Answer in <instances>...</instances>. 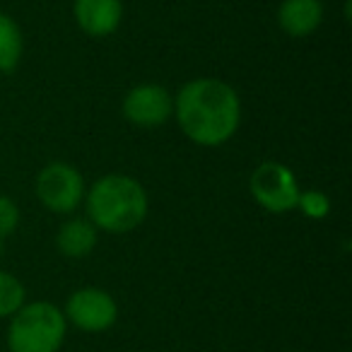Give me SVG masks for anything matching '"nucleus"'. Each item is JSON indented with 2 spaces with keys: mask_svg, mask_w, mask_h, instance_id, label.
Returning a JSON list of instances; mask_svg holds the SVG:
<instances>
[{
  "mask_svg": "<svg viewBox=\"0 0 352 352\" xmlns=\"http://www.w3.org/2000/svg\"><path fill=\"white\" fill-rule=\"evenodd\" d=\"M36 196L51 212L68 215L85 198L82 174L63 162H51L36 176Z\"/></svg>",
  "mask_w": 352,
  "mask_h": 352,
  "instance_id": "nucleus-5",
  "label": "nucleus"
},
{
  "mask_svg": "<svg viewBox=\"0 0 352 352\" xmlns=\"http://www.w3.org/2000/svg\"><path fill=\"white\" fill-rule=\"evenodd\" d=\"M65 340V316L51 302L22 304L8 328L10 352H58Z\"/></svg>",
  "mask_w": 352,
  "mask_h": 352,
  "instance_id": "nucleus-3",
  "label": "nucleus"
},
{
  "mask_svg": "<svg viewBox=\"0 0 352 352\" xmlns=\"http://www.w3.org/2000/svg\"><path fill=\"white\" fill-rule=\"evenodd\" d=\"M123 116L140 128H155L174 116V97L160 85L133 87L123 99Z\"/></svg>",
  "mask_w": 352,
  "mask_h": 352,
  "instance_id": "nucleus-7",
  "label": "nucleus"
},
{
  "mask_svg": "<svg viewBox=\"0 0 352 352\" xmlns=\"http://www.w3.org/2000/svg\"><path fill=\"white\" fill-rule=\"evenodd\" d=\"M65 316L85 333H102L116 323L118 307L109 292L99 287H82L70 294Z\"/></svg>",
  "mask_w": 352,
  "mask_h": 352,
  "instance_id": "nucleus-6",
  "label": "nucleus"
},
{
  "mask_svg": "<svg viewBox=\"0 0 352 352\" xmlns=\"http://www.w3.org/2000/svg\"><path fill=\"white\" fill-rule=\"evenodd\" d=\"M297 208L309 220H323L331 212V201L323 191H304L297 198Z\"/></svg>",
  "mask_w": 352,
  "mask_h": 352,
  "instance_id": "nucleus-13",
  "label": "nucleus"
},
{
  "mask_svg": "<svg viewBox=\"0 0 352 352\" xmlns=\"http://www.w3.org/2000/svg\"><path fill=\"white\" fill-rule=\"evenodd\" d=\"M58 251L68 258H85L97 246V227L89 220H68L56 236Z\"/></svg>",
  "mask_w": 352,
  "mask_h": 352,
  "instance_id": "nucleus-10",
  "label": "nucleus"
},
{
  "mask_svg": "<svg viewBox=\"0 0 352 352\" xmlns=\"http://www.w3.org/2000/svg\"><path fill=\"white\" fill-rule=\"evenodd\" d=\"M323 6L321 0H283L278 10V25L289 36H309L321 27Z\"/></svg>",
  "mask_w": 352,
  "mask_h": 352,
  "instance_id": "nucleus-9",
  "label": "nucleus"
},
{
  "mask_svg": "<svg viewBox=\"0 0 352 352\" xmlns=\"http://www.w3.org/2000/svg\"><path fill=\"white\" fill-rule=\"evenodd\" d=\"M87 215L97 230L126 234L142 225L147 215V193L126 174L102 176L87 193Z\"/></svg>",
  "mask_w": 352,
  "mask_h": 352,
  "instance_id": "nucleus-2",
  "label": "nucleus"
},
{
  "mask_svg": "<svg viewBox=\"0 0 352 352\" xmlns=\"http://www.w3.org/2000/svg\"><path fill=\"white\" fill-rule=\"evenodd\" d=\"M251 196L258 203L263 210L268 212H289L297 208V198H299V184L294 179V174L287 169L285 164L278 162H265L258 169L251 174Z\"/></svg>",
  "mask_w": 352,
  "mask_h": 352,
  "instance_id": "nucleus-4",
  "label": "nucleus"
},
{
  "mask_svg": "<svg viewBox=\"0 0 352 352\" xmlns=\"http://www.w3.org/2000/svg\"><path fill=\"white\" fill-rule=\"evenodd\" d=\"M17 225H20V210H17L15 201L0 196V249H3L8 236L17 230Z\"/></svg>",
  "mask_w": 352,
  "mask_h": 352,
  "instance_id": "nucleus-14",
  "label": "nucleus"
},
{
  "mask_svg": "<svg viewBox=\"0 0 352 352\" xmlns=\"http://www.w3.org/2000/svg\"><path fill=\"white\" fill-rule=\"evenodd\" d=\"M174 116L188 140L203 147L225 145L241 121L239 94L215 78L191 80L174 99Z\"/></svg>",
  "mask_w": 352,
  "mask_h": 352,
  "instance_id": "nucleus-1",
  "label": "nucleus"
},
{
  "mask_svg": "<svg viewBox=\"0 0 352 352\" xmlns=\"http://www.w3.org/2000/svg\"><path fill=\"white\" fill-rule=\"evenodd\" d=\"M25 285L15 275L0 270V318L12 316L25 304Z\"/></svg>",
  "mask_w": 352,
  "mask_h": 352,
  "instance_id": "nucleus-12",
  "label": "nucleus"
},
{
  "mask_svg": "<svg viewBox=\"0 0 352 352\" xmlns=\"http://www.w3.org/2000/svg\"><path fill=\"white\" fill-rule=\"evenodd\" d=\"M22 49L25 41L17 22L6 12H0V73H12L20 65Z\"/></svg>",
  "mask_w": 352,
  "mask_h": 352,
  "instance_id": "nucleus-11",
  "label": "nucleus"
},
{
  "mask_svg": "<svg viewBox=\"0 0 352 352\" xmlns=\"http://www.w3.org/2000/svg\"><path fill=\"white\" fill-rule=\"evenodd\" d=\"M75 22L89 36H109L123 17L121 0H75Z\"/></svg>",
  "mask_w": 352,
  "mask_h": 352,
  "instance_id": "nucleus-8",
  "label": "nucleus"
}]
</instances>
